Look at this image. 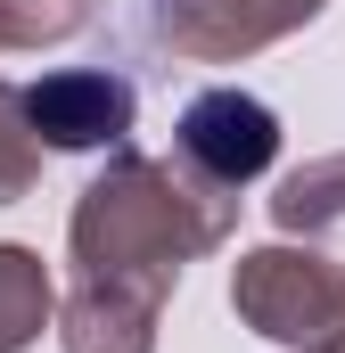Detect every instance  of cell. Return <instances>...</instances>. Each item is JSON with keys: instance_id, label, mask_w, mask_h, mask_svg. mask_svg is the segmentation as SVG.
Instances as JSON below:
<instances>
[{"instance_id": "6da1fadb", "label": "cell", "mask_w": 345, "mask_h": 353, "mask_svg": "<svg viewBox=\"0 0 345 353\" xmlns=\"http://www.w3.org/2000/svg\"><path fill=\"white\" fill-rule=\"evenodd\" d=\"M181 148H189L214 181H255L263 165L279 157V115L263 107L255 90H206V99H189V115H181Z\"/></svg>"}, {"instance_id": "7a4b0ae2", "label": "cell", "mask_w": 345, "mask_h": 353, "mask_svg": "<svg viewBox=\"0 0 345 353\" xmlns=\"http://www.w3.org/2000/svg\"><path fill=\"white\" fill-rule=\"evenodd\" d=\"M25 115L58 140V148H83V140H115L132 123V90L107 83V74H58V83L25 90Z\"/></svg>"}]
</instances>
